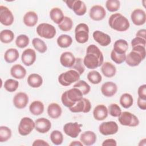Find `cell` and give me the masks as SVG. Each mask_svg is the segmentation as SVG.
<instances>
[{"label":"cell","mask_w":146,"mask_h":146,"mask_svg":"<svg viewBox=\"0 0 146 146\" xmlns=\"http://www.w3.org/2000/svg\"><path fill=\"white\" fill-rule=\"evenodd\" d=\"M104 57L99 48L95 44L89 45L86 50V55L83 59V64L88 69L94 70L102 65Z\"/></svg>","instance_id":"cell-1"},{"label":"cell","mask_w":146,"mask_h":146,"mask_svg":"<svg viewBox=\"0 0 146 146\" xmlns=\"http://www.w3.org/2000/svg\"><path fill=\"white\" fill-rule=\"evenodd\" d=\"M145 47L137 46L132 47V51L126 55L125 62L127 65L131 67H135L145 59Z\"/></svg>","instance_id":"cell-2"},{"label":"cell","mask_w":146,"mask_h":146,"mask_svg":"<svg viewBox=\"0 0 146 146\" xmlns=\"http://www.w3.org/2000/svg\"><path fill=\"white\" fill-rule=\"evenodd\" d=\"M108 24L111 29L117 31L123 32L127 31L129 26L128 19L120 13H114L108 19Z\"/></svg>","instance_id":"cell-3"},{"label":"cell","mask_w":146,"mask_h":146,"mask_svg":"<svg viewBox=\"0 0 146 146\" xmlns=\"http://www.w3.org/2000/svg\"><path fill=\"white\" fill-rule=\"evenodd\" d=\"M83 98L82 92L78 88L73 87L62 94L61 101L64 106L70 108L74 106L76 102L80 100Z\"/></svg>","instance_id":"cell-4"},{"label":"cell","mask_w":146,"mask_h":146,"mask_svg":"<svg viewBox=\"0 0 146 146\" xmlns=\"http://www.w3.org/2000/svg\"><path fill=\"white\" fill-rule=\"evenodd\" d=\"M80 76L77 71L71 69L60 74L58 76V82L63 86H68L78 82L80 79Z\"/></svg>","instance_id":"cell-5"},{"label":"cell","mask_w":146,"mask_h":146,"mask_svg":"<svg viewBox=\"0 0 146 146\" xmlns=\"http://www.w3.org/2000/svg\"><path fill=\"white\" fill-rule=\"evenodd\" d=\"M36 31L39 36L48 39L53 38L56 33L55 27L47 23H42L39 24L37 26Z\"/></svg>","instance_id":"cell-6"},{"label":"cell","mask_w":146,"mask_h":146,"mask_svg":"<svg viewBox=\"0 0 146 146\" xmlns=\"http://www.w3.org/2000/svg\"><path fill=\"white\" fill-rule=\"evenodd\" d=\"M118 121L120 124L124 126L136 127L139 124L138 117L134 114L128 111L121 112L118 117Z\"/></svg>","instance_id":"cell-7"},{"label":"cell","mask_w":146,"mask_h":146,"mask_svg":"<svg viewBox=\"0 0 146 146\" xmlns=\"http://www.w3.org/2000/svg\"><path fill=\"white\" fill-rule=\"evenodd\" d=\"M75 38L77 42L85 43L89 39V27L84 23L78 24L75 29Z\"/></svg>","instance_id":"cell-8"},{"label":"cell","mask_w":146,"mask_h":146,"mask_svg":"<svg viewBox=\"0 0 146 146\" xmlns=\"http://www.w3.org/2000/svg\"><path fill=\"white\" fill-rule=\"evenodd\" d=\"M35 128V122L32 119L29 117H24L21 119L18 131L22 136H27L29 135Z\"/></svg>","instance_id":"cell-9"},{"label":"cell","mask_w":146,"mask_h":146,"mask_svg":"<svg viewBox=\"0 0 146 146\" xmlns=\"http://www.w3.org/2000/svg\"><path fill=\"white\" fill-rule=\"evenodd\" d=\"M67 7L72 10L78 16L84 15L87 11V7L84 2L80 0L65 1Z\"/></svg>","instance_id":"cell-10"},{"label":"cell","mask_w":146,"mask_h":146,"mask_svg":"<svg viewBox=\"0 0 146 146\" xmlns=\"http://www.w3.org/2000/svg\"><path fill=\"white\" fill-rule=\"evenodd\" d=\"M118 130V125L113 121L103 122L99 127L100 133L104 136L114 135L117 132Z\"/></svg>","instance_id":"cell-11"},{"label":"cell","mask_w":146,"mask_h":146,"mask_svg":"<svg viewBox=\"0 0 146 146\" xmlns=\"http://www.w3.org/2000/svg\"><path fill=\"white\" fill-rule=\"evenodd\" d=\"M91 102L88 99L84 98H83L80 100L76 102L74 106L69 108L70 111L74 113H88L91 111Z\"/></svg>","instance_id":"cell-12"},{"label":"cell","mask_w":146,"mask_h":146,"mask_svg":"<svg viewBox=\"0 0 146 146\" xmlns=\"http://www.w3.org/2000/svg\"><path fill=\"white\" fill-rule=\"evenodd\" d=\"M14 21V15L11 10L5 6H0V22L4 26L11 25Z\"/></svg>","instance_id":"cell-13"},{"label":"cell","mask_w":146,"mask_h":146,"mask_svg":"<svg viewBox=\"0 0 146 146\" xmlns=\"http://www.w3.org/2000/svg\"><path fill=\"white\" fill-rule=\"evenodd\" d=\"M82 124L78 122H70L64 124L63 127L64 132L68 136L72 138H76L81 132V127Z\"/></svg>","instance_id":"cell-14"},{"label":"cell","mask_w":146,"mask_h":146,"mask_svg":"<svg viewBox=\"0 0 146 146\" xmlns=\"http://www.w3.org/2000/svg\"><path fill=\"white\" fill-rule=\"evenodd\" d=\"M89 15L91 19L95 21H99L103 20L106 17V11L102 6L96 5L91 8Z\"/></svg>","instance_id":"cell-15"},{"label":"cell","mask_w":146,"mask_h":146,"mask_svg":"<svg viewBox=\"0 0 146 146\" xmlns=\"http://www.w3.org/2000/svg\"><path fill=\"white\" fill-rule=\"evenodd\" d=\"M13 103L18 109L25 108L29 103V96L25 92H19L14 96Z\"/></svg>","instance_id":"cell-16"},{"label":"cell","mask_w":146,"mask_h":146,"mask_svg":"<svg viewBox=\"0 0 146 146\" xmlns=\"http://www.w3.org/2000/svg\"><path fill=\"white\" fill-rule=\"evenodd\" d=\"M51 128V121L44 117H40L35 121V129L40 133L48 132Z\"/></svg>","instance_id":"cell-17"},{"label":"cell","mask_w":146,"mask_h":146,"mask_svg":"<svg viewBox=\"0 0 146 146\" xmlns=\"http://www.w3.org/2000/svg\"><path fill=\"white\" fill-rule=\"evenodd\" d=\"M131 18L135 25L141 26L146 21L145 12L141 9H135L131 14Z\"/></svg>","instance_id":"cell-18"},{"label":"cell","mask_w":146,"mask_h":146,"mask_svg":"<svg viewBox=\"0 0 146 146\" xmlns=\"http://www.w3.org/2000/svg\"><path fill=\"white\" fill-rule=\"evenodd\" d=\"M36 55L35 50L32 48H27L25 50L21 55V60L26 66L33 65L36 60Z\"/></svg>","instance_id":"cell-19"},{"label":"cell","mask_w":146,"mask_h":146,"mask_svg":"<svg viewBox=\"0 0 146 146\" xmlns=\"http://www.w3.org/2000/svg\"><path fill=\"white\" fill-rule=\"evenodd\" d=\"M94 39L102 46H107L111 42V36L101 31L96 30L92 34Z\"/></svg>","instance_id":"cell-20"},{"label":"cell","mask_w":146,"mask_h":146,"mask_svg":"<svg viewBox=\"0 0 146 146\" xmlns=\"http://www.w3.org/2000/svg\"><path fill=\"white\" fill-rule=\"evenodd\" d=\"M117 91V86L114 82H107L103 83L101 87L102 94L106 97L113 96Z\"/></svg>","instance_id":"cell-21"},{"label":"cell","mask_w":146,"mask_h":146,"mask_svg":"<svg viewBox=\"0 0 146 146\" xmlns=\"http://www.w3.org/2000/svg\"><path fill=\"white\" fill-rule=\"evenodd\" d=\"M108 108L104 104H98L94 109L93 116L95 120L102 121L107 117Z\"/></svg>","instance_id":"cell-22"},{"label":"cell","mask_w":146,"mask_h":146,"mask_svg":"<svg viewBox=\"0 0 146 146\" xmlns=\"http://www.w3.org/2000/svg\"><path fill=\"white\" fill-rule=\"evenodd\" d=\"M75 59L73 54L69 51L63 52L60 56V64L67 68H71L75 62Z\"/></svg>","instance_id":"cell-23"},{"label":"cell","mask_w":146,"mask_h":146,"mask_svg":"<svg viewBox=\"0 0 146 146\" xmlns=\"http://www.w3.org/2000/svg\"><path fill=\"white\" fill-rule=\"evenodd\" d=\"M80 140L84 145H92L96 141V135L93 131H87L80 135Z\"/></svg>","instance_id":"cell-24"},{"label":"cell","mask_w":146,"mask_h":146,"mask_svg":"<svg viewBox=\"0 0 146 146\" xmlns=\"http://www.w3.org/2000/svg\"><path fill=\"white\" fill-rule=\"evenodd\" d=\"M26 70L19 64L13 65L10 69L11 75L17 79H23L26 75Z\"/></svg>","instance_id":"cell-25"},{"label":"cell","mask_w":146,"mask_h":146,"mask_svg":"<svg viewBox=\"0 0 146 146\" xmlns=\"http://www.w3.org/2000/svg\"><path fill=\"white\" fill-rule=\"evenodd\" d=\"M38 21L37 14L33 11H30L27 12L23 16V21L24 24L28 27H34L36 25Z\"/></svg>","instance_id":"cell-26"},{"label":"cell","mask_w":146,"mask_h":146,"mask_svg":"<svg viewBox=\"0 0 146 146\" xmlns=\"http://www.w3.org/2000/svg\"><path fill=\"white\" fill-rule=\"evenodd\" d=\"M101 70L104 76L109 78L114 76L116 73V67L109 62H106L102 64Z\"/></svg>","instance_id":"cell-27"},{"label":"cell","mask_w":146,"mask_h":146,"mask_svg":"<svg viewBox=\"0 0 146 146\" xmlns=\"http://www.w3.org/2000/svg\"><path fill=\"white\" fill-rule=\"evenodd\" d=\"M62 113L61 107L56 103L50 104L47 107V114L52 119H58Z\"/></svg>","instance_id":"cell-28"},{"label":"cell","mask_w":146,"mask_h":146,"mask_svg":"<svg viewBox=\"0 0 146 146\" xmlns=\"http://www.w3.org/2000/svg\"><path fill=\"white\" fill-rule=\"evenodd\" d=\"M29 86L32 88H39L43 83L42 77L36 73H33L29 75L27 79Z\"/></svg>","instance_id":"cell-29"},{"label":"cell","mask_w":146,"mask_h":146,"mask_svg":"<svg viewBox=\"0 0 146 146\" xmlns=\"http://www.w3.org/2000/svg\"><path fill=\"white\" fill-rule=\"evenodd\" d=\"M128 48V43L124 39H118L113 44V50L119 54H125Z\"/></svg>","instance_id":"cell-30"},{"label":"cell","mask_w":146,"mask_h":146,"mask_svg":"<svg viewBox=\"0 0 146 146\" xmlns=\"http://www.w3.org/2000/svg\"><path fill=\"white\" fill-rule=\"evenodd\" d=\"M50 17L54 23L59 25L62 22L64 16L60 8L54 7L50 11Z\"/></svg>","instance_id":"cell-31"},{"label":"cell","mask_w":146,"mask_h":146,"mask_svg":"<svg viewBox=\"0 0 146 146\" xmlns=\"http://www.w3.org/2000/svg\"><path fill=\"white\" fill-rule=\"evenodd\" d=\"M19 54L17 49L10 48L7 49L4 54V59L8 63H12L17 60L19 58Z\"/></svg>","instance_id":"cell-32"},{"label":"cell","mask_w":146,"mask_h":146,"mask_svg":"<svg viewBox=\"0 0 146 146\" xmlns=\"http://www.w3.org/2000/svg\"><path fill=\"white\" fill-rule=\"evenodd\" d=\"M44 104L41 101L35 100L29 106V111L31 114L35 116L41 115L44 111Z\"/></svg>","instance_id":"cell-33"},{"label":"cell","mask_w":146,"mask_h":146,"mask_svg":"<svg viewBox=\"0 0 146 146\" xmlns=\"http://www.w3.org/2000/svg\"><path fill=\"white\" fill-rule=\"evenodd\" d=\"M56 42L58 45L61 48H67L72 43V38L67 34H62L58 37Z\"/></svg>","instance_id":"cell-34"},{"label":"cell","mask_w":146,"mask_h":146,"mask_svg":"<svg viewBox=\"0 0 146 146\" xmlns=\"http://www.w3.org/2000/svg\"><path fill=\"white\" fill-rule=\"evenodd\" d=\"M133 103V98L132 96L128 93H124L120 98V104L124 108H129Z\"/></svg>","instance_id":"cell-35"},{"label":"cell","mask_w":146,"mask_h":146,"mask_svg":"<svg viewBox=\"0 0 146 146\" xmlns=\"http://www.w3.org/2000/svg\"><path fill=\"white\" fill-rule=\"evenodd\" d=\"M14 38V33L9 29H5L0 33V40L2 43H9L11 42Z\"/></svg>","instance_id":"cell-36"},{"label":"cell","mask_w":146,"mask_h":146,"mask_svg":"<svg viewBox=\"0 0 146 146\" xmlns=\"http://www.w3.org/2000/svg\"><path fill=\"white\" fill-rule=\"evenodd\" d=\"M32 44L34 48L40 53H44L47 50L46 43L39 38H34L32 40Z\"/></svg>","instance_id":"cell-37"},{"label":"cell","mask_w":146,"mask_h":146,"mask_svg":"<svg viewBox=\"0 0 146 146\" xmlns=\"http://www.w3.org/2000/svg\"><path fill=\"white\" fill-rule=\"evenodd\" d=\"M87 77L89 82L94 84H98L102 80L101 74L96 70H91L88 72Z\"/></svg>","instance_id":"cell-38"},{"label":"cell","mask_w":146,"mask_h":146,"mask_svg":"<svg viewBox=\"0 0 146 146\" xmlns=\"http://www.w3.org/2000/svg\"><path fill=\"white\" fill-rule=\"evenodd\" d=\"M73 27V21L71 18L65 16L62 22L58 25V27L63 31H69Z\"/></svg>","instance_id":"cell-39"},{"label":"cell","mask_w":146,"mask_h":146,"mask_svg":"<svg viewBox=\"0 0 146 146\" xmlns=\"http://www.w3.org/2000/svg\"><path fill=\"white\" fill-rule=\"evenodd\" d=\"M12 135V132L10 128L6 126L0 127V142L3 143L9 140Z\"/></svg>","instance_id":"cell-40"},{"label":"cell","mask_w":146,"mask_h":146,"mask_svg":"<svg viewBox=\"0 0 146 146\" xmlns=\"http://www.w3.org/2000/svg\"><path fill=\"white\" fill-rule=\"evenodd\" d=\"M51 142L56 145H60L63 141V136L62 133L58 130L53 131L50 136Z\"/></svg>","instance_id":"cell-41"},{"label":"cell","mask_w":146,"mask_h":146,"mask_svg":"<svg viewBox=\"0 0 146 146\" xmlns=\"http://www.w3.org/2000/svg\"><path fill=\"white\" fill-rule=\"evenodd\" d=\"M19 86V82L13 79H8L4 83L5 89L9 92H13L15 91Z\"/></svg>","instance_id":"cell-42"},{"label":"cell","mask_w":146,"mask_h":146,"mask_svg":"<svg viewBox=\"0 0 146 146\" xmlns=\"http://www.w3.org/2000/svg\"><path fill=\"white\" fill-rule=\"evenodd\" d=\"M30 42V39L29 36L25 34H21L18 35L15 40L16 46L20 48H23L27 47Z\"/></svg>","instance_id":"cell-43"},{"label":"cell","mask_w":146,"mask_h":146,"mask_svg":"<svg viewBox=\"0 0 146 146\" xmlns=\"http://www.w3.org/2000/svg\"><path fill=\"white\" fill-rule=\"evenodd\" d=\"M73 87L78 88L82 92L83 95L88 94L91 90L90 86L86 82L82 80L78 81V82L74 85Z\"/></svg>","instance_id":"cell-44"},{"label":"cell","mask_w":146,"mask_h":146,"mask_svg":"<svg viewBox=\"0 0 146 146\" xmlns=\"http://www.w3.org/2000/svg\"><path fill=\"white\" fill-rule=\"evenodd\" d=\"M106 7L110 12H115L120 9V2L118 0H107L106 2Z\"/></svg>","instance_id":"cell-45"},{"label":"cell","mask_w":146,"mask_h":146,"mask_svg":"<svg viewBox=\"0 0 146 146\" xmlns=\"http://www.w3.org/2000/svg\"><path fill=\"white\" fill-rule=\"evenodd\" d=\"M71 68L77 71L80 75H82L85 71V66L83 64V59L81 58H76L75 62Z\"/></svg>","instance_id":"cell-46"},{"label":"cell","mask_w":146,"mask_h":146,"mask_svg":"<svg viewBox=\"0 0 146 146\" xmlns=\"http://www.w3.org/2000/svg\"><path fill=\"white\" fill-rule=\"evenodd\" d=\"M108 112L113 117H119L121 113V110L117 104L112 103L108 106Z\"/></svg>","instance_id":"cell-47"},{"label":"cell","mask_w":146,"mask_h":146,"mask_svg":"<svg viewBox=\"0 0 146 146\" xmlns=\"http://www.w3.org/2000/svg\"><path fill=\"white\" fill-rule=\"evenodd\" d=\"M126 54H119L113 50L111 52V59L116 64H121L125 60Z\"/></svg>","instance_id":"cell-48"},{"label":"cell","mask_w":146,"mask_h":146,"mask_svg":"<svg viewBox=\"0 0 146 146\" xmlns=\"http://www.w3.org/2000/svg\"><path fill=\"white\" fill-rule=\"evenodd\" d=\"M131 46L132 47L137 46H141L143 47H145L146 44V39H144L140 37L136 36L131 40Z\"/></svg>","instance_id":"cell-49"},{"label":"cell","mask_w":146,"mask_h":146,"mask_svg":"<svg viewBox=\"0 0 146 146\" xmlns=\"http://www.w3.org/2000/svg\"><path fill=\"white\" fill-rule=\"evenodd\" d=\"M137 94L139 98L146 99V84H144L139 87Z\"/></svg>","instance_id":"cell-50"},{"label":"cell","mask_w":146,"mask_h":146,"mask_svg":"<svg viewBox=\"0 0 146 146\" xmlns=\"http://www.w3.org/2000/svg\"><path fill=\"white\" fill-rule=\"evenodd\" d=\"M117 145L116 141L113 139H108L103 141V142L102 144V146H116Z\"/></svg>","instance_id":"cell-51"},{"label":"cell","mask_w":146,"mask_h":146,"mask_svg":"<svg viewBox=\"0 0 146 146\" xmlns=\"http://www.w3.org/2000/svg\"><path fill=\"white\" fill-rule=\"evenodd\" d=\"M137 106L139 108L142 110H146V99L140 98L138 97L137 99Z\"/></svg>","instance_id":"cell-52"},{"label":"cell","mask_w":146,"mask_h":146,"mask_svg":"<svg viewBox=\"0 0 146 146\" xmlns=\"http://www.w3.org/2000/svg\"><path fill=\"white\" fill-rule=\"evenodd\" d=\"M33 146H41V145H49V144L42 139H36L32 144Z\"/></svg>","instance_id":"cell-53"},{"label":"cell","mask_w":146,"mask_h":146,"mask_svg":"<svg viewBox=\"0 0 146 146\" xmlns=\"http://www.w3.org/2000/svg\"><path fill=\"white\" fill-rule=\"evenodd\" d=\"M146 30L145 29H140L136 34V36L141 38L144 39H146Z\"/></svg>","instance_id":"cell-54"},{"label":"cell","mask_w":146,"mask_h":146,"mask_svg":"<svg viewBox=\"0 0 146 146\" xmlns=\"http://www.w3.org/2000/svg\"><path fill=\"white\" fill-rule=\"evenodd\" d=\"M69 145L70 146H74V145H80V146H83V143L81 142V141H72L70 144Z\"/></svg>","instance_id":"cell-55"}]
</instances>
